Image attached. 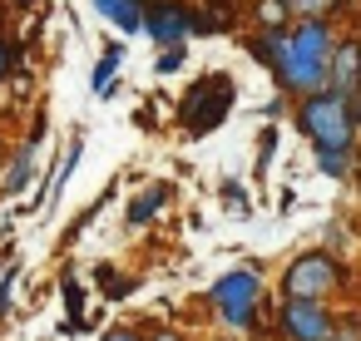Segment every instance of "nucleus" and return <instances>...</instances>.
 Returning a JSON list of instances; mask_svg holds the SVG:
<instances>
[{
  "label": "nucleus",
  "instance_id": "1",
  "mask_svg": "<svg viewBox=\"0 0 361 341\" xmlns=\"http://www.w3.org/2000/svg\"><path fill=\"white\" fill-rule=\"evenodd\" d=\"M331 45H336V30L331 20H297L282 30V45L272 55V80L282 94H312L326 85V60H331Z\"/></svg>",
  "mask_w": 361,
  "mask_h": 341
},
{
  "label": "nucleus",
  "instance_id": "2",
  "mask_svg": "<svg viewBox=\"0 0 361 341\" xmlns=\"http://www.w3.org/2000/svg\"><path fill=\"white\" fill-rule=\"evenodd\" d=\"M297 129L307 134L312 149H331V154H356V124H351V94L346 89H312L297 99Z\"/></svg>",
  "mask_w": 361,
  "mask_h": 341
},
{
  "label": "nucleus",
  "instance_id": "3",
  "mask_svg": "<svg viewBox=\"0 0 361 341\" xmlns=\"http://www.w3.org/2000/svg\"><path fill=\"white\" fill-rule=\"evenodd\" d=\"M208 302L223 316V331L233 341L238 336H262V316H257V306H262V277H257V267H228L223 277H213Z\"/></svg>",
  "mask_w": 361,
  "mask_h": 341
},
{
  "label": "nucleus",
  "instance_id": "4",
  "mask_svg": "<svg viewBox=\"0 0 361 341\" xmlns=\"http://www.w3.org/2000/svg\"><path fill=\"white\" fill-rule=\"evenodd\" d=\"M346 282L351 272L336 252H297L277 277V302H331Z\"/></svg>",
  "mask_w": 361,
  "mask_h": 341
},
{
  "label": "nucleus",
  "instance_id": "5",
  "mask_svg": "<svg viewBox=\"0 0 361 341\" xmlns=\"http://www.w3.org/2000/svg\"><path fill=\"white\" fill-rule=\"evenodd\" d=\"M233 94H238V85H233V75H223V70H213V75H198L193 85H188V94L178 99V124L188 129V139H203V134H213L228 114H233Z\"/></svg>",
  "mask_w": 361,
  "mask_h": 341
},
{
  "label": "nucleus",
  "instance_id": "6",
  "mask_svg": "<svg viewBox=\"0 0 361 341\" xmlns=\"http://www.w3.org/2000/svg\"><path fill=\"white\" fill-rule=\"evenodd\" d=\"M336 306L331 302H277L272 311V336L277 341H331L336 331Z\"/></svg>",
  "mask_w": 361,
  "mask_h": 341
},
{
  "label": "nucleus",
  "instance_id": "7",
  "mask_svg": "<svg viewBox=\"0 0 361 341\" xmlns=\"http://www.w3.org/2000/svg\"><path fill=\"white\" fill-rule=\"evenodd\" d=\"M144 35H154L164 50L183 45L193 35V11L183 0H154V6H144Z\"/></svg>",
  "mask_w": 361,
  "mask_h": 341
},
{
  "label": "nucleus",
  "instance_id": "8",
  "mask_svg": "<svg viewBox=\"0 0 361 341\" xmlns=\"http://www.w3.org/2000/svg\"><path fill=\"white\" fill-rule=\"evenodd\" d=\"M326 85H331V89H346V94L361 85V40H341V45H331Z\"/></svg>",
  "mask_w": 361,
  "mask_h": 341
},
{
  "label": "nucleus",
  "instance_id": "9",
  "mask_svg": "<svg viewBox=\"0 0 361 341\" xmlns=\"http://www.w3.org/2000/svg\"><path fill=\"white\" fill-rule=\"evenodd\" d=\"M169 198H173V188H169V183H154V188H144L139 198H129V208H124V223H129V228H149V223H154V213H159Z\"/></svg>",
  "mask_w": 361,
  "mask_h": 341
},
{
  "label": "nucleus",
  "instance_id": "10",
  "mask_svg": "<svg viewBox=\"0 0 361 341\" xmlns=\"http://www.w3.org/2000/svg\"><path fill=\"white\" fill-rule=\"evenodd\" d=\"M40 134H45V124H35V134L20 144V154H16V163H11V173H6V193H25V188H30V173H35V144H40Z\"/></svg>",
  "mask_w": 361,
  "mask_h": 341
},
{
  "label": "nucleus",
  "instance_id": "11",
  "mask_svg": "<svg viewBox=\"0 0 361 341\" xmlns=\"http://www.w3.org/2000/svg\"><path fill=\"white\" fill-rule=\"evenodd\" d=\"M94 6H99V16H109L124 35H139V30H144V6H139V0H94Z\"/></svg>",
  "mask_w": 361,
  "mask_h": 341
},
{
  "label": "nucleus",
  "instance_id": "12",
  "mask_svg": "<svg viewBox=\"0 0 361 341\" xmlns=\"http://www.w3.org/2000/svg\"><path fill=\"white\" fill-rule=\"evenodd\" d=\"M119 60H124V45H119V40H109V45H104V55H99V65H94V75H90V89H94V94H104V89L114 85Z\"/></svg>",
  "mask_w": 361,
  "mask_h": 341
},
{
  "label": "nucleus",
  "instance_id": "13",
  "mask_svg": "<svg viewBox=\"0 0 361 341\" xmlns=\"http://www.w3.org/2000/svg\"><path fill=\"white\" fill-rule=\"evenodd\" d=\"M317 154V168L326 178H351L356 173V154H331V149H312Z\"/></svg>",
  "mask_w": 361,
  "mask_h": 341
},
{
  "label": "nucleus",
  "instance_id": "14",
  "mask_svg": "<svg viewBox=\"0 0 361 341\" xmlns=\"http://www.w3.org/2000/svg\"><path fill=\"white\" fill-rule=\"evenodd\" d=\"M287 16H302V20H326V11H336V0H282Z\"/></svg>",
  "mask_w": 361,
  "mask_h": 341
},
{
  "label": "nucleus",
  "instance_id": "15",
  "mask_svg": "<svg viewBox=\"0 0 361 341\" xmlns=\"http://www.w3.org/2000/svg\"><path fill=\"white\" fill-rule=\"evenodd\" d=\"M257 30H287V6L282 0H262L257 6Z\"/></svg>",
  "mask_w": 361,
  "mask_h": 341
},
{
  "label": "nucleus",
  "instance_id": "16",
  "mask_svg": "<svg viewBox=\"0 0 361 341\" xmlns=\"http://www.w3.org/2000/svg\"><path fill=\"white\" fill-rule=\"evenodd\" d=\"M331 341H361V311H341V316H336Z\"/></svg>",
  "mask_w": 361,
  "mask_h": 341
},
{
  "label": "nucleus",
  "instance_id": "17",
  "mask_svg": "<svg viewBox=\"0 0 361 341\" xmlns=\"http://www.w3.org/2000/svg\"><path fill=\"white\" fill-rule=\"evenodd\" d=\"M183 60H188V45H169L154 70H159V75H173V70H183Z\"/></svg>",
  "mask_w": 361,
  "mask_h": 341
},
{
  "label": "nucleus",
  "instance_id": "18",
  "mask_svg": "<svg viewBox=\"0 0 361 341\" xmlns=\"http://www.w3.org/2000/svg\"><path fill=\"white\" fill-rule=\"evenodd\" d=\"M272 154H277V129H262V149H257V173L272 163Z\"/></svg>",
  "mask_w": 361,
  "mask_h": 341
},
{
  "label": "nucleus",
  "instance_id": "19",
  "mask_svg": "<svg viewBox=\"0 0 361 341\" xmlns=\"http://www.w3.org/2000/svg\"><path fill=\"white\" fill-rule=\"evenodd\" d=\"M104 287H109V292H104L109 302H124V297H129V292H134L139 282H129V277H114V282H104Z\"/></svg>",
  "mask_w": 361,
  "mask_h": 341
},
{
  "label": "nucleus",
  "instance_id": "20",
  "mask_svg": "<svg viewBox=\"0 0 361 341\" xmlns=\"http://www.w3.org/2000/svg\"><path fill=\"white\" fill-rule=\"evenodd\" d=\"M11 292H16V267H11L6 277H0V316L11 311Z\"/></svg>",
  "mask_w": 361,
  "mask_h": 341
},
{
  "label": "nucleus",
  "instance_id": "21",
  "mask_svg": "<svg viewBox=\"0 0 361 341\" xmlns=\"http://www.w3.org/2000/svg\"><path fill=\"white\" fill-rule=\"evenodd\" d=\"M99 341H144V331H134V326H109Z\"/></svg>",
  "mask_w": 361,
  "mask_h": 341
},
{
  "label": "nucleus",
  "instance_id": "22",
  "mask_svg": "<svg viewBox=\"0 0 361 341\" xmlns=\"http://www.w3.org/2000/svg\"><path fill=\"white\" fill-rule=\"evenodd\" d=\"M11 70H16V45H11V40H0V80H6Z\"/></svg>",
  "mask_w": 361,
  "mask_h": 341
},
{
  "label": "nucleus",
  "instance_id": "23",
  "mask_svg": "<svg viewBox=\"0 0 361 341\" xmlns=\"http://www.w3.org/2000/svg\"><path fill=\"white\" fill-rule=\"evenodd\" d=\"M351 124H356V139H361V85L351 89Z\"/></svg>",
  "mask_w": 361,
  "mask_h": 341
},
{
  "label": "nucleus",
  "instance_id": "24",
  "mask_svg": "<svg viewBox=\"0 0 361 341\" xmlns=\"http://www.w3.org/2000/svg\"><path fill=\"white\" fill-rule=\"evenodd\" d=\"M144 341H183V331H154V336H144Z\"/></svg>",
  "mask_w": 361,
  "mask_h": 341
},
{
  "label": "nucleus",
  "instance_id": "25",
  "mask_svg": "<svg viewBox=\"0 0 361 341\" xmlns=\"http://www.w3.org/2000/svg\"><path fill=\"white\" fill-rule=\"evenodd\" d=\"M16 6H35V0H16Z\"/></svg>",
  "mask_w": 361,
  "mask_h": 341
},
{
  "label": "nucleus",
  "instance_id": "26",
  "mask_svg": "<svg viewBox=\"0 0 361 341\" xmlns=\"http://www.w3.org/2000/svg\"><path fill=\"white\" fill-rule=\"evenodd\" d=\"M356 163H361V144H356Z\"/></svg>",
  "mask_w": 361,
  "mask_h": 341
},
{
  "label": "nucleus",
  "instance_id": "27",
  "mask_svg": "<svg viewBox=\"0 0 361 341\" xmlns=\"http://www.w3.org/2000/svg\"><path fill=\"white\" fill-rule=\"evenodd\" d=\"M218 341H233V336H218Z\"/></svg>",
  "mask_w": 361,
  "mask_h": 341
},
{
  "label": "nucleus",
  "instance_id": "28",
  "mask_svg": "<svg viewBox=\"0 0 361 341\" xmlns=\"http://www.w3.org/2000/svg\"><path fill=\"white\" fill-rule=\"evenodd\" d=\"M139 6H144V0H139Z\"/></svg>",
  "mask_w": 361,
  "mask_h": 341
}]
</instances>
